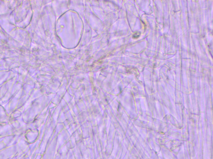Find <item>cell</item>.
<instances>
[]
</instances>
